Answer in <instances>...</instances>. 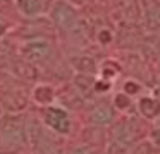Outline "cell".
Segmentation results:
<instances>
[{
  "label": "cell",
  "instance_id": "cell-3",
  "mask_svg": "<svg viewBox=\"0 0 160 154\" xmlns=\"http://www.w3.org/2000/svg\"><path fill=\"white\" fill-rule=\"evenodd\" d=\"M91 120L98 125H107L114 120V110L110 108V105H98L91 113Z\"/></svg>",
  "mask_w": 160,
  "mask_h": 154
},
{
  "label": "cell",
  "instance_id": "cell-2",
  "mask_svg": "<svg viewBox=\"0 0 160 154\" xmlns=\"http://www.w3.org/2000/svg\"><path fill=\"white\" fill-rule=\"evenodd\" d=\"M53 19H55V22L59 24L60 27L69 29V27H72L74 22H76V12H74L69 5H66V3H59V5L55 7V10H53Z\"/></svg>",
  "mask_w": 160,
  "mask_h": 154
},
{
  "label": "cell",
  "instance_id": "cell-10",
  "mask_svg": "<svg viewBox=\"0 0 160 154\" xmlns=\"http://www.w3.org/2000/svg\"><path fill=\"white\" fill-rule=\"evenodd\" d=\"M157 92H160V89H158V91H157Z\"/></svg>",
  "mask_w": 160,
  "mask_h": 154
},
{
  "label": "cell",
  "instance_id": "cell-9",
  "mask_svg": "<svg viewBox=\"0 0 160 154\" xmlns=\"http://www.w3.org/2000/svg\"><path fill=\"white\" fill-rule=\"evenodd\" d=\"M153 140H155V144H158V146H160V128L153 132Z\"/></svg>",
  "mask_w": 160,
  "mask_h": 154
},
{
  "label": "cell",
  "instance_id": "cell-1",
  "mask_svg": "<svg viewBox=\"0 0 160 154\" xmlns=\"http://www.w3.org/2000/svg\"><path fill=\"white\" fill-rule=\"evenodd\" d=\"M45 122L52 127L53 130L60 133H67L71 128V120L69 115L62 108H48L45 113Z\"/></svg>",
  "mask_w": 160,
  "mask_h": 154
},
{
  "label": "cell",
  "instance_id": "cell-7",
  "mask_svg": "<svg viewBox=\"0 0 160 154\" xmlns=\"http://www.w3.org/2000/svg\"><path fill=\"white\" fill-rule=\"evenodd\" d=\"M129 98L126 94H119V96H115V105L119 106V108H128L129 106Z\"/></svg>",
  "mask_w": 160,
  "mask_h": 154
},
{
  "label": "cell",
  "instance_id": "cell-8",
  "mask_svg": "<svg viewBox=\"0 0 160 154\" xmlns=\"http://www.w3.org/2000/svg\"><path fill=\"white\" fill-rule=\"evenodd\" d=\"M138 89H139V86L136 84V82H131V81L126 82V92H128V94H134Z\"/></svg>",
  "mask_w": 160,
  "mask_h": 154
},
{
  "label": "cell",
  "instance_id": "cell-4",
  "mask_svg": "<svg viewBox=\"0 0 160 154\" xmlns=\"http://www.w3.org/2000/svg\"><path fill=\"white\" fill-rule=\"evenodd\" d=\"M139 111L146 118H155L160 113V99H155V98L139 99Z\"/></svg>",
  "mask_w": 160,
  "mask_h": 154
},
{
  "label": "cell",
  "instance_id": "cell-6",
  "mask_svg": "<svg viewBox=\"0 0 160 154\" xmlns=\"http://www.w3.org/2000/svg\"><path fill=\"white\" fill-rule=\"evenodd\" d=\"M33 44H29V50H33ZM48 53V46L47 44H36V51H33V53H29L33 58H42V57H45V55Z\"/></svg>",
  "mask_w": 160,
  "mask_h": 154
},
{
  "label": "cell",
  "instance_id": "cell-5",
  "mask_svg": "<svg viewBox=\"0 0 160 154\" xmlns=\"http://www.w3.org/2000/svg\"><path fill=\"white\" fill-rule=\"evenodd\" d=\"M19 5H21V9L24 10L26 14H38L40 10L43 9V3L42 0H21L19 2Z\"/></svg>",
  "mask_w": 160,
  "mask_h": 154
}]
</instances>
